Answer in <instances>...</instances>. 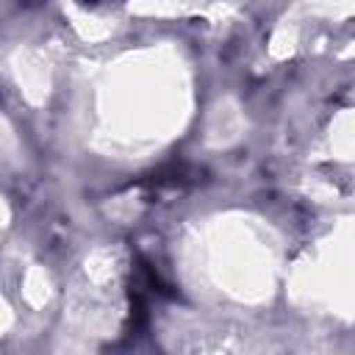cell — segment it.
Instances as JSON below:
<instances>
[{"instance_id":"1","label":"cell","mask_w":355,"mask_h":355,"mask_svg":"<svg viewBox=\"0 0 355 355\" xmlns=\"http://www.w3.org/2000/svg\"><path fill=\"white\" fill-rule=\"evenodd\" d=\"M86 3H103V0H86Z\"/></svg>"}]
</instances>
